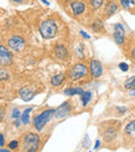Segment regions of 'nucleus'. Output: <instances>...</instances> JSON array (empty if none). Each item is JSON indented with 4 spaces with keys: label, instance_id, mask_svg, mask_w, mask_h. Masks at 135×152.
<instances>
[{
    "label": "nucleus",
    "instance_id": "nucleus-27",
    "mask_svg": "<svg viewBox=\"0 0 135 152\" xmlns=\"http://www.w3.org/2000/svg\"><path fill=\"white\" fill-rule=\"evenodd\" d=\"M11 117H12V118H15V120L20 117V110H19V108H14V109H12Z\"/></svg>",
    "mask_w": 135,
    "mask_h": 152
},
{
    "label": "nucleus",
    "instance_id": "nucleus-23",
    "mask_svg": "<svg viewBox=\"0 0 135 152\" xmlns=\"http://www.w3.org/2000/svg\"><path fill=\"white\" fill-rule=\"evenodd\" d=\"M104 5V0H90V7L93 10L99 9Z\"/></svg>",
    "mask_w": 135,
    "mask_h": 152
},
{
    "label": "nucleus",
    "instance_id": "nucleus-20",
    "mask_svg": "<svg viewBox=\"0 0 135 152\" xmlns=\"http://www.w3.org/2000/svg\"><path fill=\"white\" fill-rule=\"evenodd\" d=\"M33 110L32 107H29V108H27L24 110V113L22 114V123L24 125H27L29 123V113Z\"/></svg>",
    "mask_w": 135,
    "mask_h": 152
},
{
    "label": "nucleus",
    "instance_id": "nucleus-30",
    "mask_svg": "<svg viewBox=\"0 0 135 152\" xmlns=\"http://www.w3.org/2000/svg\"><path fill=\"white\" fill-rule=\"evenodd\" d=\"M80 34L82 35V36H83V37L86 38V39H89V38H90V35H88V34H87V33L85 32V31H81Z\"/></svg>",
    "mask_w": 135,
    "mask_h": 152
},
{
    "label": "nucleus",
    "instance_id": "nucleus-32",
    "mask_svg": "<svg viewBox=\"0 0 135 152\" xmlns=\"http://www.w3.org/2000/svg\"><path fill=\"white\" fill-rule=\"evenodd\" d=\"M130 96H132V97H135V87L132 88V89H130Z\"/></svg>",
    "mask_w": 135,
    "mask_h": 152
},
{
    "label": "nucleus",
    "instance_id": "nucleus-4",
    "mask_svg": "<svg viewBox=\"0 0 135 152\" xmlns=\"http://www.w3.org/2000/svg\"><path fill=\"white\" fill-rule=\"evenodd\" d=\"M38 31L44 39H51L55 37L58 34V25L53 19H45L41 23Z\"/></svg>",
    "mask_w": 135,
    "mask_h": 152
},
{
    "label": "nucleus",
    "instance_id": "nucleus-9",
    "mask_svg": "<svg viewBox=\"0 0 135 152\" xmlns=\"http://www.w3.org/2000/svg\"><path fill=\"white\" fill-rule=\"evenodd\" d=\"M12 53L4 45H0V65L6 66L12 63Z\"/></svg>",
    "mask_w": 135,
    "mask_h": 152
},
{
    "label": "nucleus",
    "instance_id": "nucleus-19",
    "mask_svg": "<svg viewBox=\"0 0 135 152\" xmlns=\"http://www.w3.org/2000/svg\"><path fill=\"white\" fill-rule=\"evenodd\" d=\"M92 98V92L91 91H83L80 95V99H81V103H82V106L86 107L88 104L90 103Z\"/></svg>",
    "mask_w": 135,
    "mask_h": 152
},
{
    "label": "nucleus",
    "instance_id": "nucleus-31",
    "mask_svg": "<svg viewBox=\"0 0 135 152\" xmlns=\"http://www.w3.org/2000/svg\"><path fill=\"white\" fill-rule=\"evenodd\" d=\"M4 144H5V139L2 134H0V147H4Z\"/></svg>",
    "mask_w": 135,
    "mask_h": 152
},
{
    "label": "nucleus",
    "instance_id": "nucleus-10",
    "mask_svg": "<svg viewBox=\"0 0 135 152\" xmlns=\"http://www.w3.org/2000/svg\"><path fill=\"white\" fill-rule=\"evenodd\" d=\"M103 72H104V68L101 62L96 60V59H92L90 61V73H91V76L93 78L98 79V78H100V77L103 76Z\"/></svg>",
    "mask_w": 135,
    "mask_h": 152
},
{
    "label": "nucleus",
    "instance_id": "nucleus-3",
    "mask_svg": "<svg viewBox=\"0 0 135 152\" xmlns=\"http://www.w3.org/2000/svg\"><path fill=\"white\" fill-rule=\"evenodd\" d=\"M54 108H49L43 110L41 114L35 115L34 118H33V126L34 129L37 131V132H42L43 129L45 127V125L49 123L51 118L54 116Z\"/></svg>",
    "mask_w": 135,
    "mask_h": 152
},
{
    "label": "nucleus",
    "instance_id": "nucleus-36",
    "mask_svg": "<svg viewBox=\"0 0 135 152\" xmlns=\"http://www.w3.org/2000/svg\"><path fill=\"white\" fill-rule=\"evenodd\" d=\"M0 152H9V150H7V149H2V147H1V149H0Z\"/></svg>",
    "mask_w": 135,
    "mask_h": 152
},
{
    "label": "nucleus",
    "instance_id": "nucleus-18",
    "mask_svg": "<svg viewBox=\"0 0 135 152\" xmlns=\"http://www.w3.org/2000/svg\"><path fill=\"white\" fill-rule=\"evenodd\" d=\"M83 92V89L81 87H70L66 88L63 94L66 96H76V95H81Z\"/></svg>",
    "mask_w": 135,
    "mask_h": 152
},
{
    "label": "nucleus",
    "instance_id": "nucleus-24",
    "mask_svg": "<svg viewBox=\"0 0 135 152\" xmlns=\"http://www.w3.org/2000/svg\"><path fill=\"white\" fill-rule=\"evenodd\" d=\"M128 58H130V60H132L135 63V42L130 46V50H128Z\"/></svg>",
    "mask_w": 135,
    "mask_h": 152
},
{
    "label": "nucleus",
    "instance_id": "nucleus-13",
    "mask_svg": "<svg viewBox=\"0 0 135 152\" xmlns=\"http://www.w3.org/2000/svg\"><path fill=\"white\" fill-rule=\"evenodd\" d=\"M125 139L130 142H135V120L128 122L124 129Z\"/></svg>",
    "mask_w": 135,
    "mask_h": 152
},
{
    "label": "nucleus",
    "instance_id": "nucleus-15",
    "mask_svg": "<svg viewBox=\"0 0 135 152\" xmlns=\"http://www.w3.org/2000/svg\"><path fill=\"white\" fill-rule=\"evenodd\" d=\"M18 95L24 102H29L35 97V91L29 87H24L18 91Z\"/></svg>",
    "mask_w": 135,
    "mask_h": 152
},
{
    "label": "nucleus",
    "instance_id": "nucleus-7",
    "mask_svg": "<svg viewBox=\"0 0 135 152\" xmlns=\"http://www.w3.org/2000/svg\"><path fill=\"white\" fill-rule=\"evenodd\" d=\"M8 46H9V49L14 50V51H22L26 46V41L22 36L15 35L8 39Z\"/></svg>",
    "mask_w": 135,
    "mask_h": 152
},
{
    "label": "nucleus",
    "instance_id": "nucleus-8",
    "mask_svg": "<svg viewBox=\"0 0 135 152\" xmlns=\"http://www.w3.org/2000/svg\"><path fill=\"white\" fill-rule=\"evenodd\" d=\"M114 41L117 45H123L125 43V29L119 23L114 25Z\"/></svg>",
    "mask_w": 135,
    "mask_h": 152
},
{
    "label": "nucleus",
    "instance_id": "nucleus-6",
    "mask_svg": "<svg viewBox=\"0 0 135 152\" xmlns=\"http://www.w3.org/2000/svg\"><path fill=\"white\" fill-rule=\"evenodd\" d=\"M72 112V107L71 104L69 102H64L63 104H61L59 107L55 108L54 112V118L56 120H61V118H65L71 114Z\"/></svg>",
    "mask_w": 135,
    "mask_h": 152
},
{
    "label": "nucleus",
    "instance_id": "nucleus-5",
    "mask_svg": "<svg viewBox=\"0 0 135 152\" xmlns=\"http://www.w3.org/2000/svg\"><path fill=\"white\" fill-rule=\"evenodd\" d=\"M88 76V66L83 63H77L68 71V78L71 81H79Z\"/></svg>",
    "mask_w": 135,
    "mask_h": 152
},
{
    "label": "nucleus",
    "instance_id": "nucleus-2",
    "mask_svg": "<svg viewBox=\"0 0 135 152\" xmlns=\"http://www.w3.org/2000/svg\"><path fill=\"white\" fill-rule=\"evenodd\" d=\"M41 139L39 135L33 132H28L22 137V150L26 152H36L39 150Z\"/></svg>",
    "mask_w": 135,
    "mask_h": 152
},
{
    "label": "nucleus",
    "instance_id": "nucleus-29",
    "mask_svg": "<svg viewBox=\"0 0 135 152\" xmlns=\"http://www.w3.org/2000/svg\"><path fill=\"white\" fill-rule=\"evenodd\" d=\"M4 117H5V109L1 107V108H0V122H2Z\"/></svg>",
    "mask_w": 135,
    "mask_h": 152
},
{
    "label": "nucleus",
    "instance_id": "nucleus-33",
    "mask_svg": "<svg viewBox=\"0 0 135 152\" xmlns=\"http://www.w3.org/2000/svg\"><path fill=\"white\" fill-rule=\"evenodd\" d=\"M99 147H100V141L97 140V141H96V144H95V150H98V148Z\"/></svg>",
    "mask_w": 135,
    "mask_h": 152
},
{
    "label": "nucleus",
    "instance_id": "nucleus-12",
    "mask_svg": "<svg viewBox=\"0 0 135 152\" xmlns=\"http://www.w3.org/2000/svg\"><path fill=\"white\" fill-rule=\"evenodd\" d=\"M119 9V6L117 5V2L115 1H109L107 5L105 6V9H104V18L108 19L112 16H114Z\"/></svg>",
    "mask_w": 135,
    "mask_h": 152
},
{
    "label": "nucleus",
    "instance_id": "nucleus-1",
    "mask_svg": "<svg viewBox=\"0 0 135 152\" xmlns=\"http://www.w3.org/2000/svg\"><path fill=\"white\" fill-rule=\"evenodd\" d=\"M120 131V122L118 121H107L100 126V133L105 141L113 142L117 139Z\"/></svg>",
    "mask_w": 135,
    "mask_h": 152
},
{
    "label": "nucleus",
    "instance_id": "nucleus-16",
    "mask_svg": "<svg viewBox=\"0 0 135 152\" xmlns=\"http://www.w3.org/2000/svg\"><path fill=\"white\" fill-rule=\"evenodd\" d=\"M65 75L64 73H59V75H55L51 78V85L53 86V87L58 88V87H61L62 86V83L65 81Z\"/></svg>",
    "mask_w": 135,
    "mask_h": 152
},
{
    "label": "nucleus",
    "instance_id": "nucleus-21",
    "mask_svg": "<svg viewBox=\"0 0 135 152\" xmlns=\"http://www.w3.org/2000/svg\"><path fill=\"white\" fill-rule=\"evenodd\" d=\"M124 87H125V89H128V90L135 87V76L130 77L128 79H126V80H125Z\"/></svg>",
    "mask_w": 135,
    "mask_h": 152
},
{
    "label": "nucleus",
    "instance_id": "nucleus-34",
    "mask_svg": "<svg viewBox=\"0 0 135 152\" xmlns=\"http://www.w3.org/2000/svg\"><path fill=\"white\" fill-rule=\"evenodd\" d=\"M41 1H42L43 4H45V5H46V6H49V5H50V2H49V1H47V0H41Z\"/></svg>",
    "mask_w": 135,
    "mask_h": 152
},
{
    "label": "nucleus",
    "instance_id": "nucleus-22",
    "mask_svg": "<svg viewBox=\"0 0 135 152\" xmlns=\"http://www.w3.org/2000/svg\"><path fill=\"white\" fill-rule=\"evenodd\" d=\"M92 29L95 31V32H100V31H104V23L101 20H95V22L92 23Z\"/></svg>",
    "mask_w": 135,
    "mask_h": 152
},
{
    "label": "nucleus",
    "instance_id": "nucleus-14",
    "mask_svg": "<svg viewBox=\"0 0 135 152\" xmlns=\"http://www.w3.org/2000/svg\"><path fill=\"white\" fill-rule=\"evenodd\" d=\"M70 8L72 10V14L74 16H79L81 14H83L85 10H86V5L83 1H80V0H76V1H72L70 5Z\"/></svg>",
    "mask_w": 135,
    "mask_h": 152
},
{
    "label": "nucleus",
    "instance_id": "nucleus-26",
    "mask_svg": "<svg viewBox=\"0 0 135 152\" xmlns=\"http://www.w3.org/2000/svg\"><path fill=\"white\" fill-rule=\"evenodd\" d=\"M19 148V142L17 140H12V141L9 142V149L10 150H17Z\"/></svg>",
    "mask_w": 135,
    "mask_h": 152
},
{
    "label": "nucleus",
    "instance_id": "nucleus-17",
    "mask_svg": "<svg viewBox=\"0 0 135 152\" xmlns=\"http://www.w3.org/2000/svg\"><path fill=\"white\" fill-rule=\"evenodd\" d=\"M119 6L130 12H135V0H119Z\"/></svg>",
    "mask_w": 135,
    "mask_h": 152
},
{
    "label": "nucleus",
    "instance_id": "nucleus-11",
    "mask_svg": "<svg viewBox=\"0 0 135 152\" xmlns=\"http://www.w3.org/2000/svg\"><path fill=\"white\" fill-rule=\"evenodd\" d=\"M54 55H55V58L58 60H66L69 58V52H68L66 46L63 45V44H55V46H54Z\"/></svg>",
    "mask_w": 135,
    "mask_h": 152
},
{
    "label": "nucleus",
    "instance_id": "nucleus-28",
    "mask_svg": "<svg viewBox=\"0 0 135 152\" xmlns=\"http://www.w3.org/2000/svg\"><path fill=\"white\" fill-rule=\"evenodd\" d=\"M118 68L122 71H124V72L128 71V64H126L125 62H122V63H119V64H118Z\"/></svg>",
    "mask_w": 135,
    "mask_h": 152
},
{
    "label": "nucleus",
    "instance_id": "nucleus-35",
    "mask_svg": "<svg viewBox=\"0 0 135 152\" xmlns=\"http://www.w3.org/2000/svg\"><path fill=\"white\" fill-rule=\"evenodd\" d=\"M11 1H14V2H17V4H22L24 0H11Z\"/></svg>",
    "mask_w": 135,
    "mask_h": 152
},
{
    "label": "nucleus",
    "instance_id": "nucleus-25",
    "mask_svg": "<svg viewBox=\"0 0 135 152\" xmlns=\"http://www.w3.org/2000/svg\"><path fill=\"white\" fill-rule=\"evenodd\" d=\"M9 73L6 70H0V81H6L9 79Z\"/></svg>",
    "mask_w": 135,
    "mask_h": 152
}]
</instances>
